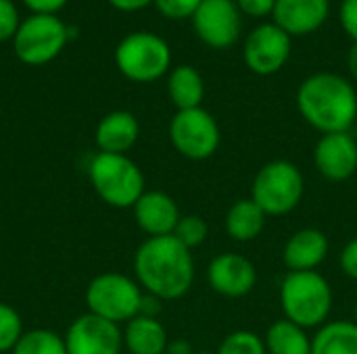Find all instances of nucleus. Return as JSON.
I'll list each match as a JSON object with an SVG mask.
<instances>
[{
  "mask_svg": "<svg viewBox=\"0 0 357 354\" xmlns=\"http://www.w3.org/2000/svg\"><path fill=\"white\" fill-rule=\"evenodd\" d=\"M134 273L146 294L159 300H178L195 284L192 250L174 236L146 238L134 255Z\"/></svg>",
  "mask_w": 357,
  "mask_h": 354,
  "instance_id": "1",
  "label": "nucleus"
},
{
  "mask_svg": "<svg viewBox=\"0 0 357 354\" xmlns=\"http://www.w3.org/2000/svg\"><path fill=\"white\" fill-rule=\"evenodd\" d=\"M297 108L322 136L349 131L357 121L356 88L337 73H314L297 90Z\"/></svg>",
  "mask_w": 357,
  "mask_h": 354,
  "instance_id": "2",
  "label": "nucleus"
},
{
  "mask_svg": "<svg viewBox=\"0 0 357 354\" xmlns=\"http://www.w3.org/2000/svg\"><path fill=\"white\" fill-rule=\"evenodd\" d=\"M284 319L303 330L322 328L333 311V288L318 271H289L280 284Z\"/></svg>",
  "mask_w": 357,
  "mask_h": 354,
  "instance_id": "3",
  "label": "nucleus"
},
{
  "mask_svg": "<svg viewBox=\"0 0 357 354\" xmlns=\"http://www.w3.org/2000/svg\"><path fill=\"white\" fill-rule=\"evenodd\" d=\"M88 175L98 198L113 209H132L146 192L140 167L126 154L98 152L90 161Z\"/></svg>",
  "mask_w": 357,
  "mask_h": 354,
  "instance_id": "4",
  "label": "nucleus"
},
{
  "mask_svg": "<svg viewBox=\"0 0 357 354\" xmlns=\"http://www.w3.org/2000/svg\"><path fill=\"white\" fill-rule=\"evenodd\" d=\"M305 194V179L301 169L291 161L266 163L251 186V200L268 215L282 217L293 213Z\"/></svg>",
  "mask_w": 357,
  "mask_h": 354,
  "instance_id": "5",
  "label": "nucleus"
},
{
  "mask_svg": "<svg viewBox=\"0 0 357 354\" xmlns=\"http://www.w3.org/2000/svg\"><path fill=\"white\" fill-rule=\"evenodd\" d=\"M115 65L130 81L151 83L169 71L172 50L161 35L149 31H134L117 44Z\"/></svg>",
  "mask_w": 357,
  "mask_h": 354,
  "instance_id": "6",
  "label": "nucleus"
},
{
  "mask_svg": "<svg viewBox=\"0 0 357 354\" xmlns=\"http://www.w3.org/2000/svg\"><path fill=\"white\" fill-rule=\"evenodd\" d=\"M142 298L140 284L123 273H100L86 290L88 311L117 325L140 315Z\"/></svg>",
  "mask_w": 357,
  "mask_h": 354,
  "instance_id": "7",
  "label": "nucleus"
},
{
  "mask_svg": "<svg viewBox=\"0 0 357 354\" xmlns=\"http://www.w3.org/2000/svg\"><path fill=\"white\" fill-rule=\"evenodd\" d=\"M67 40L69 27L56 15H31L19 25L13 38V50L21 63L40 67L56 58Z\"/></svg>",
  "mask_w": 357,
  "mask_h": 354,
  "instance_id": "8",
  "label": "nucleus"
},
{
  "mask_svg": "<svg viewBox=\"0 0 357 354\" xmlns=\"http://www.w3.org/2000/svg\"><path fill=\"white\" fill-rule=\"evenodd\" d=\"M169 140L174 148L188 161L211 159L222 142V131L215 117L199 108L178 111L169 123Z\"/></svg>",
  "mask_w": 357,
  "mask_h": 354,
  "instance_id": "9",
  "label": "nucleus"
},
{
  "mask_svg": "<svg viewBox=\"0 0 357 354\" xmlns=\"http://www.w3.org/2000/svg\"><path fill=\"white\" fill-rule=\"evenodd\" d=\"M243 56L255 75H274L291 58V35L276 23L257 25L245 40Z\"/></svg>",
  "mask_w": 357,
  "mask_h": 354,
  "instance_id": "10",
  "label": "nucleus"
},
{
  "mask_svg": "<svg viewBox=\"0 0 357 354\" xmlns=\"http://www.w3.org/2000/svg\"><path fill=\"white\" fill-rule=\"evenodd\" d=\"M192 25L203 44L226 50L238 42L241 10L234 0H203L192 15Z\"/></svg>",
  "mask_w": 357,
  "mask_h": 354,
  "instance_id": "11",
  "label": "nucleus"
},
{
  "mask_svg": "<svg viewBox=\"0 0 357 354\" xmlns=\"http://www.w3.org/2000/svg\"><path fill=\"white\" fill-rule=\"evenodd\" d=\"M67 354H121L123 332L98 315L77 317L65 334Z\"/></svg>",
  "mask_w": 357,
  "mask_h": 354,
  "instance_id": "12",
  "label": "nucleus"
},
{
  "mask_svg": "<svg viewBox=\"0 0 357 354\" xmlns=\"http://www.w3.org/2000/svg\"><path fill=\"white\" fill-rule=\"evenodd\" d=\"M314 165L328 182H345L357 171V142L349 131L324 134L314 148Z\"/></svg>",
  "mask_w": 357,
  "mask_h": 354,
  "instance_id": "13",
  "label": "nucleus"
},
{
  "mask_svg": "<svg viewBox=\"0 0 357 354\" xmlns=\"http://www.w3.org/2000/svg\"><path fill=\"white\" fill-rule=\"evenodd\" d=\"M207 280L213 292L226 298H243L257 284L255 265L236 252L218 255L207 267Z\"/></svg>",
  "mask_w": 357,
  "mask_h": 354,
  "instance_id": "14",
  "label": "nucleus"
},
{
  "mask_svg": "<svg viewBox=\"0 0 357 354\" xmlns=\"http://www.w3.org/2000/svg\"><path fill=\"white\" fill-rule=\"evenodd\" d=\"M132 209H134V219L138 227L149 238L172 236L182 217L176 200L169 194L159 192V190L144 192Z\"/></svg>",
  "mask_w": 357,
  "mask_h": 354,
  "instance_id": "15",
  "label": "nucleus"
},
{
  "mask_svg": "<svg viewBox=\"0 0 357 354\" xmlns=\"http://www.w3.org/2000/svg\"><path fill=\"white\" fill-rule=\"evenodd\" d=\"M328 0H276L274 23L289 35H307L318 31L328 19Z\"/></svg>",
  "mask_w": 357,
  "mask_h": 354,
  "instance_id": "16",
  "label": "nucleus"
},
{
  "mask_svg": "<svg viewBox=\"0 0 357 354\" xmlns=\"http://www.w3.org/2000/svg\"><path fill=\"white\" fill-rule=\"evenodd\" d=\"M328 248V238L322 230L303 227L287 240L282 263L289 271H316L326 261Z\"/></svg>",
  "mask_w": 357,
  "mask_h": 354,
  "instance_id": "17",
  "label": "nucleus"
},
{
  "mask_svg": "<svg viewBox=\"0 0 357 354\" xmlns=\"http://www.w3.org/2000/svg\"><path fill=\"white\" fill-rule=\"evenodd\" d=\"M140 136L138 119L128 111H113L96 125V146L107 154H126Z\"/></svg>",
  "mask_w": 357,
  "mask_h": 354,
  "instance_id": "18",
  "label": "nucleus"
},
{
  "mask_svg": "<svg viewBox=\"0 0 357 354\" xmlns=\"http://www.w3.org/2000/svg\"><path fill=\"white\" fill-rule=\"evenodd\" d=\"M167 332L157 317L136 315L126 323L123 346L132 354H165L167 351Z\"/></svg>",
  "mask_w": 357,
  "mask_h": 354,
  "instance_id": "19",
  "label": "nucleus"
},
{
  "mask_svg": "<svg viewBox=\"0 0 357 354\" xmlns=\"http://www.w3.org/2000/svg\"><path fill=\"white\" fill-rule=\"evenodd\" d=\"M167 94L178 111L199 108L205 98L203 75L190 65L176 67L174 71H169L167 77Z\"/></svg>",
  "mask_w": 357,
  "mask_h": 354,
  "instance_id": "20",
  "label": "nucleus"
},
{
  "mask_svg": "<svg viewBox=\"0 0 357 354\" xmlns=\"http://www.w3.org/2000/svg\"><path fill=\"white\" fill-rule=\"evenodd\" d=\"M266 213L249 198L236 200L226 215V232L234 242L247 244L253 242L266 225Z\"/></svg>",
  "mask_w": 357,
  "mask_h": 354,
  "instance_id": "21",
  "label": "nucleus"
},
{
  "mask_svg": "<svg viewBox=\"0 0 357 354\" xmlns=\"http://www.w3.org/2000/svg\"><path fill=\"white\" fill-rule=\"evenodd\" d=\"M312 354H357L356 321H328L312 338Z\"/></svg>",
  "mask_w": 357,
  "mask_h": 354,
  "instance_id": "22",
  "label": "nucleus"
},
{
  "mask_svg": "<svg viewBox=\"0 0 357 354\" xmlns=\"http://www.w3.org/2000/svg\"><path fill=\"white\" fill-rule=\"evenodd\" d=\"M268 354H312V338L301 325L280 319L274 321L264 338Z\"/></svg>",
  "mask_w": 357,
  "mask_h": 354,
  "instance_id": "23",
  "label": "nucleus"
},
{
  "mask_svg": "<svg viewBox=\"0 0 357 354\" xmlns=\"http://www.w3.org/2000/svg\"><path fill=\"white\" fill-rule=\"evenodd\" d=\"M10 354H67V348L63 336L52 330L38 328L23 332Z\"/></svg>",
  "mask_w": 357,
  "mask_h": 354,
  "instance_id": "24",
  "label": "nucleus"
},
{
  "mask_svg": "<svg viewBox=\"0 0 357 354\" xmlns=\"http://www.w3.org/2000/svg\"><path fill=\"white\" fill-rule=\"evenodd\" d=\"M215 354H268V351L257 334L249 330H236L222 340Z\"/></svg>",
  "mask_w": 357,
  "mask_h": 354,
  "instance_id": "25",
  "label": "nucleus"
},
{
  "mask_svg": "<svg viewBox=\"0 0 357 354\" xmlns=\"http://www.w3.org/2000/svg\"><path fill=\"white\" fill-rule=\"evenodd\" d=\"M207 234H209V227H207L203 217H199V215H182L172 236L180 244H184L188 250H192V248L201 246L207 240Z\"/></svg>",
  "mask_w": 357,
  "mask_h": 354,
  "instance_id": "26",
  "label": "nucleus"
},
{
  "mask_svg": "<svg viewBox=\"0 0 357 354\" xmlns=\"http://www.w3.org/2000/svg\"><path fill=\"white\" fill-rule=\"evenodd\" d=\"M21 336H23L21 315L13 307L0 303V354L13 353Z\"/></svg>",
  "mask_w": 357,
  "mask_h": 354,
  "instance_id": "27",
  "label": "nucleus"
},
{
  "mask_svg": "<svg viewBox=\"0 0 357 354\" xmlns=\"http://www.w3.org/2000/svg\"><path fill=\"white\" fill-rule=\"evenodd\" d=\"M203 0H155L157 10L167 17V19H192V15L197 13V8L201 6Z\"/></svg>",
  "mask_w": 357,
  "mask_h": 354,
  "instance_id": "28",
  "label": "nucleus"
},
{
  "mask_svg": "<svg viewBox=\"0 0 357 354\" xmlns=\"http://www.w3.org/2000/svg\"><path fill=\"white\" fill-rule=\"evenodd\" d=\"M19 25V13L13 0H0V42L15 38Z\"/></svg>",
  "mask_w": 357,
  "mask_h": 354,
  "instance_id": "29",
  "label": "nucleus"
},
{
  "mask_svg": "<svg viewBox=\"0 0 357 354\" xmlns=\"http://www.w3.org/2000/svg\"><path fill=\"white\" fill-rule=\"evenodd\" d=\"M339 19H341L343 29L347 31V35L354 42H357V0H343L341 2Z\"/></svg>",
  "mask_w": 357,
  "mask_h": 354,
  "instance_id": "30",
  "label": "nucleus"
},
{
  "mask_svg": "<svg viewBox=\"0 0 357 354\" xmlns=\"http://www.w3.org/2000/svg\"><path fill=\"white\" fill-rule=\"evenodd\" d=\"M238 10L249 15V17H266L274 13L276 0H234Z\"/></svg>",
  "mask_w": 357,
  "mask_h": 354,
  "instance_id": "31",
  "label": "nucleus"
},
{
  "mask_svg": "<svg viewBox=\"0 0 357 354\" xmlns=\"http://www.w3.org/2000/svg\"><path fill=\"white\" fill-rule=\"evenodd\" d=\"M339 263H341V269L347 277L356 280L357 282V238L349 240L345 244V248L341 250V257H339Z\"/></svg>",
  "mask_w": 357,
  "mask_h": 354,
  "instance_id": "32",
  "label": "nucleus"
},
{
  "mask_svg": "<svg viewBox=\"0 0 357 354\" xmlns=\"http://www.w3.org/2000/svg\"><path fill=\"white\" fill-rule=\"evenodd\" d=\"M25 6L29 10H33V15H56L67 0H23Z\"/></svg>",
  "mask_w": 357,
  "mask_h": 354,
  "instance_id": "33",
  "label": "nucleus"
},
{
  "mask_svg": "<svg viewBox=\"0 0 357 354\" xmlns=\"http://www.w3.org/2000/svg\"><path fill=\"white\" fill-rule=\"evenodd\" d=\"M151 2H155V0H109L111 6H115V8H119V10H126V13L140 10V8L149 6Z\"/></svg>",
  "mask_w": 357,
  "mask_h": 354,
  "instance_id": "34",
  "label": "nucleus"
},
{
  "mask_svg": "<svg viewBox=\"0 0 357 354\" xmlns=\"http://www.w3.org/2000/svg\"><path fill=\"white\" fill-rule=\"evenodd\" d=\"M165 354H195L192 353V346L186 342V340H174L167 344V351Z\"/></svg>",
  "mask_w": 357,
  "mask_h": 354,
  "instance_id": "35",
  "label": "nucleus"
},
{
  "mask_svg": "<svg viewBox=\"0 0 357 354\" xmlns=\"http://www.w3.org/2000/svg\"><path fill=\"white\" fill-rule=\"evenodd\" d=\"M347 67H349V73L351 77L357 81V42H354L351 50H349V56H347Z\"/></svg>",
  "mask_w": 357,
  "mask_h": 354,
  "instance_id": "36",
  "label": "nucleus"
},
{
  "mask_svg": "<svg viewBox=\"0 0 357 354\" xmlns=\"http://www.w3.org/2000/svg\"><path fill=\"white\" fill-rule=\"evenodd\" d=\"M195 354H215V353H207V351H203V353H195Z\"/></svg>",
  "mask_w": 357,
  "mask_h": 354,
  "instance_id": "37",
  "label": "nucleus"
},
{
  "mask_svg": "<svg viewBox=\"0 0 357 354\" xmlns=\"http://www.w3.org/2000/svg\"><path fill=\"white\" fill-rule=\"evenodd\" d=\"M354 321H356V323H357V305H356V319H354Z\"/></svg>",
  "mask_w": 357,
  "mask_h": 354,
  "instance_id": "38",
  "label": "nucleus"
}]
</instances>
